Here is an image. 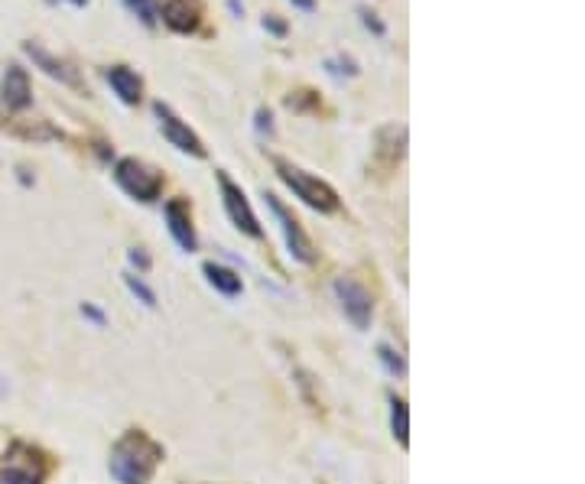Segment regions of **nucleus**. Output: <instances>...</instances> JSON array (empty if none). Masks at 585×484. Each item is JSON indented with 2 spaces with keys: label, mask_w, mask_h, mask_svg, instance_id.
<instances>
[{
  "label": "nucleus",
  "mask_w": 585,
  "mask_h": 484,
  "mask_svg": "<svg viewBox=\"0 0 585 484\" xmlns=\"http://www.w3.org/2000/svg\"><path fill=\"white\" fill-rule=\"evenodd\" d=\"M162 449L146 433H127L111 452V475L121 484H146L153 478Z\"/></svg>",
  "instance_id": "1"
},
{
  "label": "nucleus",
  "mask_w": 585,
  "mask_h": 484,
  "mask_svg": "<svg viewBox=\"0 0 585 484\" xmlns=\"http://www.w3.org/2000/svg\"><path fill=\"white\" fill-rule=\"evenodd\" d=\"M276 172H280V179H283L292 192L300 195L309 209H316V211L339 209V195H335V189L329 186V182L309 176V172H302L300 166H290V163H283V160H276Z\"/></svg>",
  "instance_id": "2"
},
{
  "label": "nucleus",
  "mask_w": 585,
  "mask_h": 484,
  "mask_svg": "<svg viewBox=\"0 0 585 484\" xmlns=\"http://www.w3.org/2000/svg\"><path fill=\"white\" fill-rule=\"evenodd\" d=\"M114 179H117V186H121L124 192L134 195V199H140V202H153V199H160V192H162L160 172H156L153 166H146V163L134 160V156L117 160V166H114Z\"/></svg>",
  "instance_id": "3"
},
{
  "label": "nucleus",
  "mask_w": 585,
  "mask_h": 484,
  "mask_svg": "<svg viewBox=\"0 0 585 484\" xmlns=\"http://www.w3.org/2000/svg\"><path fill=\"white\" fill-rule=\"evenodd\" d=\"M264 202H267V209L276 215V221H280V228H283V237H286V247H290V254L296 260H302V264H312L316 260V250H312V241L306 237V231L300 228V221L292 219L290 211L283 209V202L276 199V195H264Z\"/></svg>",
  "instance_id": "4"
},
{
  "label": "nucleus",
  "mask_w": 585,
  "mask_h": 484,
  "mask_svg": "<svg viewBox=\"0 0 585 484\" xmlns=\"http://www.w3.org/2000/svg\"><path fill=\"white\" fill-rule=\"evenodd\" d=\"M218 186H221V199H225V209H228V219L235 221L237 228H241L244 235L251 237H260L264 231H260L257 225V215L251 211V202H247V195L241 192V189L231 182V179L225 176V172H218Z\"/></svg>",
  "instance_id": "5"
},
{
  "label": "nucleus",
  "mask_w": 585,
  "mask_h": 484,
  "mask_svg": "<svg viewBox=\"0 0 585 484\" xmlns=\"http://www.w3.org/2000/svg\"><path fill=\"white\" fill-rule=\"evenodd\" d=\"M153 111H156V117H160L162 137L170 140V144L176 146V150H182V154H192V156H199V160H202V156H205L202 140L195 137L192 130H189L186 124L179 121L176 114H172V107H170V105H162V101H156Z\"/></svg>",
  "instance_id": "6"
},
{
  "label": "nucleus",
  "mask_w": 585,
  "mask_h": 484,
  "mask_svg": "<svg viewBox=\"0 0 585 484\" xmlns=\"http://www.w3.org/2000/svg\"><path fill=\"white\" fill-rule=\"evenodd\" d=\"M156 14L162 16V23L170 26L172 33H195L202 26V0H160V10Z\"/></svg>",
  "instance_id": "7"
},
{
  "label": "nucleus",
  "mask_w": 585,
  "mask_h": 484,
  "mask_svg": "<svg viewBox=\"0 0 585 484\" xmlns=\"http://www.w3.org/2000/svg\"><path fill=\"white\" fill-rule=\"evenodd\" d=\"M335 293H339L341 306H345V315H348L358 329H365V325L371 322V306H374L371 293H367L358 280H351V276L335 280Z\"/></svg>",
  "instance_id": "8"
},
{
  "label": "nucleus",
  "mask_w": 585,
  "mask_h": 484,
  "mask_svg": "<svg viewBox=\"0 0 585 484\" xmlns=\"http://www.w3.org/2000/svg\"><path fill=\"white\" fill-rule=\"evenodd\" d=\"M4 105L10 111H26L32 105V85L23 65H7V75H4Z\"/></svg>",
  "instance_id": "9"
},
{
  "label": "nucleus",
  "mask_w": 585,
  "mask_h": 484,
  "mask_svg": "<svg viewBox=\"0 0 585 484\" xmlns=\"http://www.w3.org/2000/svg\"><path fill=\"white\" fill-rule=\"evenodd\" d=\"M166 225H170V235L176 237V244L182 250H195V228H192V215H189V205L182 199H172L166 202Z\"/></svg>",
  "instance_id": "10"
},
{
  "label": "nucleus",
  "mask_w": 585,
  "mask_h": 484,
  "mask_svg": "<svg viewBox=\"0 0 585 484\" xmlns=\"http://www.w3.org/2000/svg\"><path fill=\"white\" fill-rule=\"evenodd\" d=\"M105 79L124 105H140V98H144V81H140L137 72H130L127 65H111L105 72Z\"/></svg>",
  "instance_id": "11"
},
{
  "label": "nucleus",
  "mask_w": 585,
  "mask_h": 484,
  "mask_svg": "<svg viewBox=\"0 0 585 484\" xmlns=\"http://www.w3.org/2000/svg\"><path fill=\"white\" fill-rule=\"evenodd\" d=\"M23 52L32 59V62L40 65L42 72H46V75H52V79L65 81V85H75V88H79V85H81V81H79V75H75L72 69H69V65L62 62V59L49 56V52L40 46V42H23Z\"/></svg>",
  "instance_id": "12"
},
{
  "label": "nucleus",
  "mask_w": 585,
  "mask_h": 484,
  "mask_svg": "<svg viewBox=\"0 0 585 484\" xmlns=\"http://www.w3.org/2000/svg\"><path fill=\"white\" fill-rule=\"evenodd\" d=\"M205 276H209L211 286H215V290H221L225 296H235V293H241V276H235L231 270H225V266L205 264Z\"/></svg>",
  "instance_id": "13"
},
{
  "label": "nucleus",
  "mask_w": 585,
  "mask_h": 484,
  "mask_svg": "<svg viewBox=\"0 0 585 484\" xmlns=\"http://www.w3.org/2000/svg\"><path fill=\"white\" fill-rule=\"evenodd\" d=\"M124 4H127L130 14L140 16V23H144V26H156V20H160L153 0H124Z\"/></svg>",
  "instance_id": "14"
},
{
  "label": "nucleus",
  "mask_w": 585,
  "mask_h": 484,
  "mask_svg": "<svg viewBox=\"0 0 585 484\" xmlns=\"http://www.w3.org/2000/svg\"><path fill=\"white\" fill-rule=\"evenodd\" d=\"M394 436H397V442L406 449V404L400 400V396H394Z\"/></svg>",
  "instance_id": "15"
},
{
  "label": "nucleus",
  "mask_w": 585,
  "mask_h": 484,
  "mask_svg": "<svg viewBox=\"0 0 585 484\" xmlns=\"http://www.w3.org/2000/svg\"><path fill=\"white\" fill-rule=\"evenodd\" d=\"M0 484H40V478L32 475V471H23V469H0Z\"/></svg>",
  "instance_id": "16"
},
{
  "label": "nucleus",
  "mask_w": 585,
  "mask_h": 484,
  "mask_svg": "<svg viewBox=\"0 0 585 484\" xmlns=\"http://www.w3.org/2000/svg\"><path fill=\"white\" fill-rule=\"evenodd\" d=\"M325 69H329L332 75H358V62H355V59H348V56L329 59V62H325Z\"/></svg>",
  "instance_id": "17"
},
{
  "label": "nucleus",
  "mask_w": 585,
  "mask_h": 484,
  "mask_svg": "<svg viewBox=\"0 0 585 484\" xmlns=\"http://www.w3.org/2000/svg\"><path fill=\"white\" fill-rule=\"evenodd\" d=\"M358 14H361V23L367 26V30L374 33V36H387V26L377 20V14L374 10H367V7H358Z\"/></svg>",
  "instance_id": "18"
},
{
  "label": "nucleus",
  "mask_w": 585,
  "mask_h": 484,
  "mask_svg": "<svg viewBox=\"0 0 585 484\" xmlns=\"http://www.w3.org/2000/svg\"><path fill=\"white\" fill-rule=\"evenodd\" d=\"M264 30L274 33V36H286V23H283V20H280L276 14H267V16H264Z\"/></svg>",
  "instance_id": "19"
},
{
  "label": "nucleus",
  "mask_w": 585,
  "mask_h": 484,
  "mask_svg": "<svg viewBox=\"0 0 585 484\" xmlns=\"http://www.w3.org/2000/svg\"><path fill=\"white\" fill-rule=\"evenodd\" d=\"M127 283H130V290H134V293H140V296H144V302H146V306H153V293L146 290L144 283H137V280H134V276H130Z\"/></svg>",
  "instance_id": "20"
},
{
  "label": "nucleus",
  "mask_w": 585,
  "mask_h": 484,
  "mask_svg": "<svg viewBox=\"0 0 585 484\" xmlns=\"http://www.w3.org/2000/svg\"><path fill=\"white\" fill-rule=\"evenodd\" d=\"M270 121H274V114H270L267 107H260V111H257V127L270 134V130H274V124H270Z\"/></svg>",
  "instance_id": "21"
},
{
  "label": "nucleus",
  "mask_w": 585,
  "mask_h": 484,
  "mask_svg": "<svg viewBox=\"0 0 585 484\" xmlns=\"http://www.w3.org/2000/svg\"><path fill=\"white\" fill-rule=\"evenodd\" d=\"M290 4L300 10H316V0H290Z\"/></svg>",
  "instance_id": "22"
},
{
  "label": "nucleus",
  "mask_w": 585,
  "mask_h": 484,
  "mask_svg": "<svg viewBox=\"0 0 585 484\" xmlns=\"http://www.w3.org/2000/svg\"><path fill=\"white\" fill-rule=\"evenodd\" d=\"M69 4H72V7H85V4H88V0H69Z\"/></svg>",
  "instance_id": "23"
}]
</instances>
